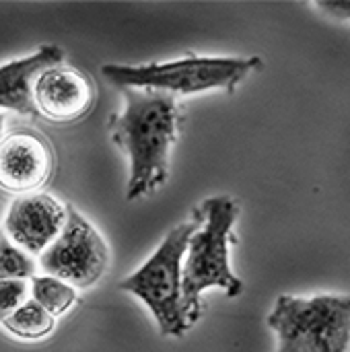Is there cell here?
Instances as JSON below:
<instances>
[{"mask_svg":"<svg viewBox=\"0 0 350 352\" xmlns=\"http://www.w3.org/2000/svg\"><path fill=\"white\" fill-rule=\"evenodd\" d=\"M126 107L109 120L111 136L130 155L126 198L153 194L167 179L169 148L177 134L175 97L153 89H122Z\"/></svg>","mask_w":350,"mask_h":352,"instance_id":"6da1fadb","label":"cell"},{"mask_svg":"<svg viewBox=\"0 0 350 352\" xmlns=\"http://www.w3.org/2000/svg\"><path fill=\"white\" fill-rule=\"evenodd\" d=\"M202 223L190 237L182 268V314L192 328L202 316V293L221 287L229 297L243 291V283L229 266V239L239 206L229 196L208 198L202 206Z\"/></svg>","mask_w":350,"mask_h":352,"instance_id":"7a4b0ae2","label":"cell"},{"mask_svg":"<svg viewBox=\"0 0 350 352\" xmlns=\"http://www.w3.org/2000/svg\"><path fill=\"white\" fill-rule=\"evenodd\" d=\"M202 223L200 208L194 219L177 225L167 233L159 250L146 260L142 268L122 280L118 287L142 299L155 316L163 336H184L190 326L182 314V268L190 237Z\"/></svg>","mask_w":350,"mask_h":352,"instance_id":"3957f363","label":"cell"},{"mask_svg":"<svg viewBox=\"0 0 350 352\" xmlns=\"http://www.w3.org/2000/svg\"><path fill=\"white\" fill-rule=\"evenodd\" d=\"M258 68H262L260 58H184L142 66L107 64L101 72L120 89H153L169 95H192L208 89L233 93L235 87Z\"/></svg>","mask_w":350,"mask_h":352,"instance_id":"277c9868","label":"cell"},{"mask_svg":"<svg viewBox=\"0 0 350 352\" xmlns=\"http://www.w3.org/2000/svg\"><path fill=\"white\" fill-rule=\"evenodd\" d=\"M268 326L278 336L276 352H349L350 297H278Z\"/></svg>","mask_w":350,"mask_h":352,"instance_id":"5b68a950","label":"cell"},{"mask_svg":"<svg viewBox=\"0 0 350 352\" xmlns=\"http://www.w3.org/2000/svg\"><path fill=\"white\" fill-rule=\"evenodd\" d=\"M39 266L47 276L74 289H87L107 272L109 250L95 227L68 204L66 223L56 241L39 256Z\"/></svg>","mask_w":350,"mask_h":352,"instance_id":"8992f818","label":"cell"},{"mask_svg":"<svg viewBox=\"0 0 350 352\" xmlns=\"http://www.w3.org/2000/svg\"><path fill=\"white\" fill-rule=\"evenodd\" d=\"M54 169L47 140L29 130H17L0 140V190L31 194L45 186Z\"/></svg>","mask_w":350,"mask_h":352,"instance_id":"52a82bcc","label":"cell"},{"mask_svg":"<svg viewBox=\"0 0 350 352\" xmlns=\"http://www.w3.org/2000/svg\"><path fill=\"white\" fill-rule=\"evenodd\" d=\"M37 113L50 122H74L83 118L93 101L95 87L78 68L58 64L43 70L33 85Z\"/></svg>","mask_w":350,"mask_h":352,"instance_id":"ba28073f","label":"cell"},{"mask_svg":"<svg viewBox=\"0 0 350 352\" xmlns=\"http://www.w3.org/2000/svg\"><path fill=\"white\" fill-rule=\"evenodd\" d=\"M66 223V206L47 194L17 198L4 219L8 239L27 254H43Z\"/></svg>","mask_w":350,"mask_h":352,"instance_id":"9c48e42d","label":"cell"},{"mask_svg":"<svg viewBox=\"0 0 350 352\" xmlns=\"http://www.w3.org/2000/svg\"><path fill=\"white\" fill-rule=\"evenodd\" d=\"M62 50L58 45H43L27 58H19L0 66V107L21 116H39L33 101V85L37 76L62 64Z\"/></svg>","mask_w":350,"mask_h":352,"instance_id":"30bf717a","label":"cell"},{"mask_svg":"<svg viewBox=\"0 0 350 352\" xmlns=\"http://www.w3.org/2000/svg\"><path fill=\"white\" fill-rule=\"evenodd\" d=\"M31 299L41 305L52 318L66 314L76 303V291L68 283L54 276H33L29 283Z\"/></svg>","mask_w":350,"mask_h":352,"instance_id":"8fae6325","label":"cell"},{"mask_svg":"<svg viewBox=\"0 0 350 352\" xmlns=\"http://www.w3.org/2000/svg\"><path fill=\"white\" fill-rule=\"evenodd\" d=\"M2 326L17 338L39 340L54 330L56 322L41 305H37L33 299H27L10 318L2 322Z\"/></svg>","mask_w":350,"mask_h":352,"instance_id":"7c38bea8","label":"cell"},{"mask_svg":"<svg viewBox=\"0 0 350 352\" xmlns=\"http://www.w3.org/2000/svg\"><path fill=\"white\" fill-rule=\"evenodd\" d=\"M35 276V262L27 252L0 237V280H27Z\"/></svg>","mask_w":350,"mask_h":352,"instance_id":"4fadbf2b","label":"cell"},{"mask_svg":"<svg viewBox=\"0 0 350 352\" xmlns=\"http://www.w3.org/2000/svg\"><path fill=\"white\" fill-rule=\"evenodd\" d=\"M29 297L27 280H0V324L10 318Z\"/></svg>","mask_w":350,"mask_h":352,"instance_id":"5bb4252c","label":"cell"},{"mask_svg":"<svg viewBox=\"0 0 350 352\" xmlns=\"http://www.w3.org/2000/svg\"><path fill=\"white\" fill-rule=\"evenodd\" d=\"M316 6L328 10L338 19H350V0H332V2H318Z\"/></svg>","mask_w":350,"mask_h":352,"instance_id":"9a60e30c","label":"cell"},{"mask_svg":"<svg viewBox=\"0 0 350 352\" xmlns=\"http://www.w3.org/2000/svg\"><path fill=\"white\" fill-rule=\"evenodd\" d=\"M2 126H4V113H0V134H2Z\"/></svg>","mask_w":350,"mask_h":352,"instance_id":"2e32d148","label":"cell"}]
</instances>
